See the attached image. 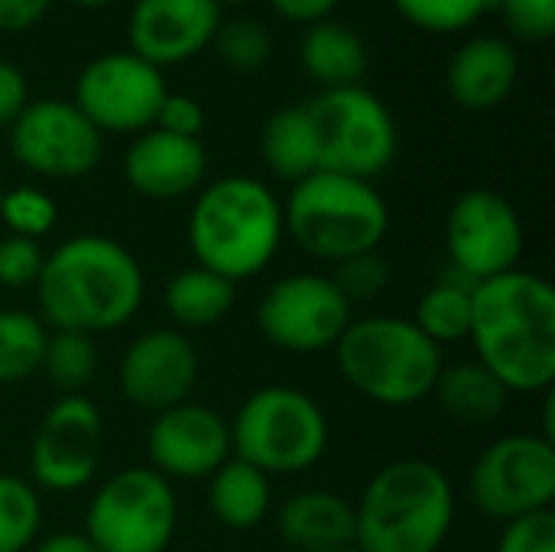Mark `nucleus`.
Listing matches in <instances>:
<instances>
[{
	"mask_svg": "<svg viewBox=\"0 0 555 552\" xmlns=\"http://www.w3.org/2000/svg\"><path fill=\"white\" fill-rule=\"evenodd\" d=\"M468 342L507 394H546L555 381V290L550 280L511 270L472 293Z\"/></svg>",
	"mask_w": 555,
	"mask_h": 552,
	"instance_id": "1",
	"label": "nucleus"
},
{
	"mask_svg": "<svg viewBox=\"0 0 555 552\" xmlns=\"http://www.w3.org/2000/svg\"><path fill=\"white\" fill-rule=\"evenodd\" d=\"M36 296L55 332L98 335L137 316L143 273L124 244L104 234H75L42 260Z\"/></svg>",
	"mask_w": 555,
	"mask_h": 552,
	"instance_id": "2",
	"label": "nucleus"
},
{
	"mask_svg": "<svg viewBox=\"0 0 555 552\" xmlns=\"http://www.w3.org/2000/svg\"><path fill=\"white\" fill-rule=\"evenodd\" d=\"M283 205L250 176H224L198 192L189 215V244L198 267L237 283L276 257L283 241Z\"/></svg>",
	"mask_w": 555,
	"mask_h": 552,
	"instance_id": "3",
	"label": "nucleus"
},
{
	"mask_svg": "<svg viewBox=\"0 0 555 552\" xmlns=\"http://www.w3.org/2000/svg\"><path fill=\"white\" fill-rule=\"evenodd\" d=\"M455 521L446 472L423 459L384 465L354 508V550L439 552Z\"/></svg>",
	"mask_w": 555,
	"mask_h": 552,
	"instance_id": "4",
	"label": "nucleus"
},
{
	"mask_svg": "<svg viewBox=\"0 0 555 552\" xmlns=\"http://www.w3.org/2000/svg\"><path fill=\"white\" fill-rule=\"evenodd\" d=\"M345 384L380 407H413L436 387L442 348L433 345L410 319L374 316L351 322L335 345Z\"/></svg>",
	"mask_w": 555,
	"mask_h": 552,
	"instance_id": "5",
	"label": "nucleus"
},
{
	"mask_svg": "<svg viewBox=\"0 0 555 552\" xmlns=\"http://www.w3.org/2000/svg\"><path fill=\"white\" fill-rule=\"evenodd\" d=\"M283 228L306 254L341 264L380 247L390 211L367 179L319 169L293 185L283 205Z\"/></svg>",
	"mask_w": 555,
	"mask_h": 552,
	"instance_id": "6",
	"label": "nucleus"
},
{
	"mask_svg": "<svg viewBox=\"0 0 555 552\" xmlns=\"http://www.w3.org/2000/svg\"><path fill=\"white\" fill-rule=\"evenodd\" d=\"M231 429L234 459L270 475L312 468L328 449L322 407L296 387H260L244 400Z\"/></svg>",
	"mask_w": 555,
	"mask_h": 552,
	"instance_id": "7",
	"label": "nucleus"
},
{
	"mask_svg": "<svg viewBox=\"0 0 555 552\" xmlns=\"http://www.w3.org/2000/svg\"><path fill=\"white\" fill-rule=\"evenodd\" d=\"M309 114L319 130L322 169L354 179L380 176L397 156V120L390 107L367 88H328L312 98Z\"/></svg>",
	"mask_w": 555,
	"mask_h": 552,
	"instance_id": "8",
	"label": "nucleus"
},
{
	"mask_svg": "<svg viewBox=\"0 0 555 552\" xmlns=\"http://www.w3.org/2000/svg\"><path fill=\"white\" fill-rule=\"evenodd\" d=\"M176 521V495L159 472L120 468L91 498L85 537L98 552H166Z\"/></svg>",
	"mask_w": 555,
	"mask_h": 552,
	"instance_id": "9",
	"label": "nucleus"
},
{
	"mask_svg": "<svg viewBox=\"0 0 555 552\" xmlns=\"http://www.w3.org/2000/svg\"><path fill=\"white\" fill-rule=\"evenodd\" d=\"M475 508L494 521H517L553 511L555 442L537 433H514L485 449L468 478Z\"/></svg>",
	"mask_w": 555,
	"mask_h": 552,
	"instance_id": "10",
	"label": "nucleus"
},
{
	"mask_svg": "<svg viewBox=\"0 0 555 552\" xmlns=\"http://www.w3.org/2000/svg\"><path fill=\"white\" fill-rule=\"evenodd\" d=\"M169 94L163 68L127 52L91 59L75 81V107L104 133L150 130L163 98Z\"/></svg>",
	"mask_w": 555,
	"mask_h": 552,
	"instance_id": "11",
	"label": "nucleus"
},
{
	"mask_svg": "<svg viewBox=\"0 0 555 552\" xmlns=\"http://www.w3.org/2000/svg\"><path fill=\"white\" fill-rule=\"evenodd\" d=\"M260 332L283 351L312 355L335 348L351 325V303L322 273L276 280L257 309Z\"/></svg>",
	"mask_w": 555,
	"mask_h": 552,
	"instance_id": "12",
	"label": "nucleus"
},
{
	"mask_svg": "<svg viewBox=\"0 0 555 552\" xmlns=\"http://www.w3.org/2000/svg\"><path fill=\"white\" fill-rule=\"evenodd\" d=\"M13 156L46 179H78L101 163L104 133L72 104L42 98L10 124Z\"/></svg>",
	"mask_w": 555,
	"mask_h": 552,
	"instance_id": "13",
	"label": "nucleus"
},
{
	"mask_svg": "<svg viewBox=\"0 0 555 552\" xmlns=\"http://www.w3.org/2000/svg\"><path fill=\"white\" fill-rule=\"evenodd\" d=\"M449 260L472 283L517 270L524 254V224L517 208L494 189H468L455 198L446 221Z\"/></svg>",
	"mask_w": 555,
	"mask_h": 552,
	"instance_id": "14",
	"label": "nucleus"
},
{
	"mask_svg": "<svg viewBox=\"0 0 555 552\" xmlns=\"http://www.w3.org/2000/svg\"><path fill=\"white\" fill-rule=\"evenodd\" d=\"M101 439L104 423L98 407L81 394L59 397L42 416L33 439L29 468L36 485L59 495L85 488L98 472Z\"/></svg>",
	"mask_w": 555,
	"mask_h": 552,
	"instance_id": "15",
	"label": "nucleus"
},
{
	"mask_svg": "<svg viewBox=\"0 0 555 552\" xmlns=\"http://www.w3.org/2000/svg\"><path fill=\"white\" fill-rule=\"evenodd\" d=\"M146 452L153 472L166 482L211 478L231 459V429L215 410L185 400L156 413L146 433Z\"/></svg>",
	"mask_w": 555,
	"mask_h": 552,
	"instance_id": "16",
	"label": "nucleus"
},
{
	"mask_svg": "<svg viewBox=\"0 0 555 552\" xmlns=\"http://www.w3.org/2000/svg\"><path fill=\"white\" fill-rule=\"evenodd\" d=\"M198 384V355L176 329H150L130 342L120 358L124 397L150 413H163L189 400Z\"/></svg>",
	"mask_w": 555,
	"mask_h": 552,
	"instance_id": "17",
	"label": "nucleus"
},
{
	"mask_svg": "<svg viewBox=\"0 0 555 552\" xmlns=\"http://www.w3.org/2000/svg\"><path fill=\"white\" fill-rule=\"evenodd\" d=\"M218 0H137L127 23L130 52L156 68L179 65L215 42Z\"/></svg>",
	"mask_w": 555,
	"mask_h": 552,
	"instance_id": "18",
	"label": "nucleus"
},
{
	"mask_svg": "<svg viewBox=\"0 0 555 552\" xmlns=\"http://www.w3.org/2000/svg\"><path fill=\"white\" fill-rule=\"evenodd\" d=\"M205 169H208V153L202 140L176 137L159 127L143 130L124 156V176L130 189L156 202H169L195 192L205 179Z\"/></svg>",
	"mask_w": 555,
	"mask_h": 552,
	"instance_id": "19",
	"label": "nucleus"
},
{
	"mask_svg": "<svg viewBox=\"0 0 555 552\" xmlns=\"http://www.w3.org/2000/svg\"><path fill=\"white\" fill-rule=\"evenodd\" d=\"M517 52L501 36H475L455 49L449 59L446 85L459 107L491 111L504 104L517 85Z\"/></svg>",
	"mask_w": 555,
	"mask_h": 552,
	"instance_id": "20",
	"label": "nucleus"
},
{
	"mask_svg": "<svg viewBox=\"0 0 555 552\" xmlns=\"http://www.w3.org/2000/svg\"><path fill=\"white\" fill-rule=\"evenodd\" d=\"M280 537L296 552H341L354 547V508L335 491H299L280 508Z\"/></svg>",
	"mask_w": 555,
	"mask_h": 552,
	"instance_id": "21",
	"label": "nucleus"
},
{
	"mask_svg": "<svg viewBox=\"0 0 555 552\" xmlns=\"http://www.w3.org/2000/svg\"><path fill=\"white\" fill-rule=\"evenodd\" d=\"M260 153L270 172L283 182H302L322 169L319 130L306 104L280 107L267 117L260 133Z\"/></svg>",
	"mask_w": 555,
	"mask_h": 552,
	"instance_id": "22",
	"label": "nucleus"
},
{
	"mask_svg": "<svg viewBox=\"0 0 555 552\" xmlns=\"http://www.w3.org/2000/svg\"><path fill=\"white\" fill-rule=\"evenodd\" d=\"M433 397L462 426H491L507 410V387L478 361L442 368Z\"/></svg>",
	"mask_w": 555,
	"mask_h": 552,
	"instance_id": "23",
	"label": "nucleus"
},
{
	"mask_svg": "<svg viewBox=\"0 0 555 552\" xmlns=\"http://www.w3.org/2000/svg\"><path fill=\"white\" fill-rule=\"evenodd\" d=\"M302 68L309 78H315L325 91L328 88H348L358 85L367 72V46L364 39L345 26V23H312L299 46Z\"/></svg>",
	"mask_w": 555,
	"mask_h": 552,
	"instance_id": "24",
	"label": "nucleus"
},
{
	"mask_svg": "<svg viewBox=\"0 0 555 552\" xmlns=\"http://www.w3.org/2000/svg\"><path fill=\"white\" fill-rule=\"evenodd\" d=\"M208 508L228 530H254L270 511V478L241 459H228L211 475Z\"/></svg>",
	"mask_w": 555,
	"mask_h": 552,
	"instance_id": "25",
	"label": "nucleus"
},
{
	"mask_svg": "<svg viewBox=\"0 0 555 552\" xmlns=\"http://www.w3.org/2000/svg\"><path fill=\"white\" fill-rule=\"evenodd\" d=\"M234 306V283L205 270L189 267L166 286V312L182 329H208L221 322Z\"/></svg>",
	"mask_w": 555,
	"mask_h": 552,
	"instance_id": "26",
	"label": "nucleus"
},
{
	"mask_svg": "<svg viewBox=\"0 0 555 552\" xmlns=\"http://www.w3.org/2000/svg\"><path fill=\"white\" fill-rule=\"evenodd\" d=\"M478 283H472L465 273L452 267L449 277H442L423 299L416 303V316L410 319L433 345L462 342L472 332V293Z\"/></svg>",
	"mask_w": 555,
	"mask_h": 552,
	"instance_id": "27",
	"label": "nucleus"
},
{
	"mask_svg": "<svg viewBox=\"0 0 555 552\" xmlns=\"http://www.w3.org/2000/svg\"><path fill=\"white\" fill-rule=\"evenodd\" d=\"M39 371L49 377V384L62 397H72L81 387H88V381L98 371V348H94L91 335H81V332H55V335H46V348H42Z\"/></svg>",
	"mask_w": 555,
	"mask_h": 552,
	"instance_id": "28",
	"label": "nucleus"
},
{
	"mask_svg": "<svg viewBox=\"0 0 555 552\" xmlns=\"http://www.w3.org/2000/svg\"><path fill=\"white\" fill-rule=\"evenodd\" d=\"M46 329L33 312L0 309V384L26 381L39 371Z\"/></svg>",
	"mask_w": 555,
	"mask_h": 552,
	"instance_id": "29",
	"label": "nucleus"
},
{
	"mask_svg": "<svg viewBox=\"0 0 555 552\" xmlns=\"http://www.w3.org/2000/svg\"><path fill=\"white\" fill-rule=\"evenodd\" d=\"M42 508L23 478L0 475V552H23L39 534Z\"/></svg>",
	"mask_w": 555,
	"mask_h": 552,
	"instance_id": "30",
	"label": "nucleus"
},
{
	"mask_svg": "<svg viewBox=\"0 0 555 552\" xmlns=\"http://www.w3.org/2000/svg\"><path fill=\"white\" fill-rule=\"evenodd\" d=\"M397 13L426 33H459L468 29L488 10H498L501 0H393Z\"/></svg>",
	"mask_w": 555,
	"mask_h": 552,
	"instance_id": "31",
	"label": "nucleus"
},
{
	"mask_svg": "<svg viewBox=\"0 0 555 552\" xmlns=\"http://www.w3.org/2000/svg\"><path fill=\"white\" fill-rule=\"evenodd\" d=\"M218 55L234 68V72H260L267 59L273 55V39L257 20H231L221 23L215 33Z\"/></svg>",
	"mask_w": 555,
	"mask_h": 552,
	"instance_id": "32",
	"label": "nucleus"
},
{
	"mask_svg": "<svg viewBox=\"0 0 555 552\" xmlns=\"http://www.w3.org/2000/svg\"><path fill=\"white\" fill-rule=\"evenodd\" d=\"M0 218L7 221V228L16 234V238H42L55 228V218H59V208L55 202L42 192V189H33V185H20L13 192H7L0 198Z\"/></svg>",
	"mask_w": 555,
	"mask_h": 552,
	"instance_id": "33",
	"label": "nucleus"
},
{
	"mask_svg": "<svg viewBox=\"0 0 555 552\" xmlns=\"http://www.w3.org/2000/svg\"><path fill=\"white\" fill-rule=\"evenodd\" d=\"M335 283V290L348 299V303H367L374 296H380L390 283V267L377 251L348 257L341 264H335V273L328 277Z\"/></svg>",
	"mask_w": 555,
	"mask_h": 552,
	"instance_id": "34",
	"label": "nucleus"
},
{
	"mask_svg": "<svg viewBox=\"0 0 555 552\" xmlns=\"http://www.w3.org/2000/svg\"><path fill=\"white\" fill-rule=\"evenodd\" d=\"M511 33L524 42H546L555 33V0H501Z\"/></svg>",
	"mask_w": 555,
	"mask_h": 552,
	"instance_id": "35",
	"label": "nucleus"
},
{
	"mask_svg": "<svg viewBox=\"0 0 555 552\" xmlns=\"http://www.w3.org/2000/svg\"><path fill=\"white\" fill-rule=\"evenodd\" d=\"M498 552H555V514L537 511L517 521H507Z\"/></svg>",
	"mask_w": 555,
	"mask_h": 552,
	"instance_id": "36",
	"label": "nucleus"
},
{
	"mask_svg": "<svg viewBox=\"0 0 555 552\" xmlns=\"http://www.w3.org/2000/svg\"><path fill=\"white\" fill-rule=\"evenodd\" d=\"M42 251L36 241L29 238H3L0 241V286H13V290H23V286H33L39 280V270H42Z\"/></svg>",
	"mask_w": 555,
	"mask_h": 552,
	"instance_id": "37",
	"label": "nucleus"
},
{
	"mask_svg": "<svg viewBox=\"0 0 555 552\" xmlns=\"http://www.w3.org/2000/svg\"><path fill=\"white\" fill-rule=\"evenodd\" d=\"M159 130L166 133H176V137H195L202 133L205 127V111L195 98L189 94H166L159 111H156V120H153Z\"/></svg>",
	"mask_w": 555,
	"mask_h": 552,
	"instance_id": "38",
	"label": "nucleus"
},
{
	"mask_svg": "<svg viewBox=\"0 0 555 552\" xmlns=\"http://www.w3.org/2000/svg\"><path fill=\"white\" fill-rule=\"evenodd\" d=\"M26 94L29 91H26V78L20 65L0 59V127H10L23 114V107L29 104Z\"/></svg>",
	"mask_w": 555,
	"mask_h": 552,
	"instance_id": "39",
	"label": "nucleus"
},
{
	"mask_svg": "<svg viewBox=\"0 0 555 552\" xmlns=\"http://www.w3.org/2000/svg\"><path fill=\"white\" fill-rule=\"evenodd\" d=\"M52 0H0V29L3 33H23L36 26Z\"/></svg>",
	"mask_w": 555,
	"mask_h": 552,
	"instance_id": "40",
	"label": "nucleus"
},
{
	"mask_svg": "<svg viewBox=\"0 0 555 552\" xmlns=\"http://www.w3.org/2000/svg\"><path fill=\"white\" fill-rule=\"evenodd\" d=\"M270 3L283 20L312 26V23H322L341 0H270Z\"/></svg>",
	"mask_w": 555,
	"mask_h": 552,
	"instance_id": "41",
	"label": "nucleus"
},
{
	"mask_svg": "<svg viewBox=\"0 0 555 552\" xmlns=\"http://www.w3.org/2000/svg\"><path fill=\"white\" fill-rule=\"evenodd\" d=\"M36 552H98L91 547V540L85 534H55L49 540H42Z\"/></svg>",
	"mask_w": 555,
	"mask_h": 552,
	"instance_id": "42",
	"label": "nucleus"
},
{
	"mask_svg": "<svg viewBox=\"0 0 555 552\" xmlns=\"http://www.w3.org/2000/svg\"><path fill=\"white\" fill-rule=\"evenodd\" d=\"M75 3H81V7H104V3H111V0H75Z\"/></svg>",
	"mask_w": 555,
	"mask_h": 552,
	"instance_id": "43",
	"label": "nucleus"
},
{
	"mask_svg": "<svg viewBox=\"0 0 555 552\" xmlns=\"http://www.w3.org/2000/svg\"><path fill=\"white\" fill-rule=\"evenodd\" d=\"M218 3H247V0H218Z\"/></svg>",
	"mask_w": 555,
	"mask_h": 552,
	"instance_id": "44",
	"label": "nucleus"
},
{
	"mask_svg": "<svg viewBox=\"0 0 555 552\" xmlns=\"http://www.w3.org/2000/svg\"><path fill=\"white\" fill-rule=\"evenodd\" d=\"M341 552H361V550H354V547H351V550H341Z\"/></svg>",
	"mask_w": 555,
	"mask_h": 552,
	"instance_id": "45",
	"label": "nucleus"
},
{
	"mask_svg": "<svg viewBox=\"0 0 555 552\" xmlns=\"http://www.w3.org/2000/svg\"><path fill=\"white\" fill-rule=\"evenodd\" d=\"M0 198H3V192H0Z\"/></svg>",
	"mask_w": 555,
	"mask_h": 552,
	"instance_id": "46",
	"label": "nucleus"
}]
</instances>
